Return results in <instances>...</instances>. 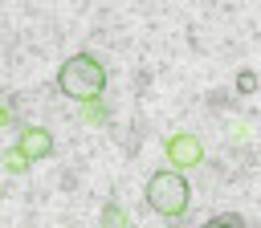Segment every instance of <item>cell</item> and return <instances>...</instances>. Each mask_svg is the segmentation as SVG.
I'll return each instance as SVG.
<instances>
[{"mask_svg":"<svg viewBox=\"0 0 261 228\" xmlns=\"http://www.w3.org/2000/svg\"><path fill=\"white\" fill-rule=\"evenodd\" d=\"M253 90H257V73L253 69H241L237 73V94H253Z\"/></svg>","mask_w":261,"mask_h":228,"instance_id":"52a82bcc","label":"cell"},{"mask_svg":"<svg viewBox=\"0 0 261 228\" xmlns=\"http://www.w3.org/2000/svg\"><path fill=\"white\" fill-rule=\"evenodd\" d=\"M200 228H245V220L228 212V216H212V220H208V224H200Z\"/></svg>","mask_w":261,"mask_h":228,"instance_id":"8992f818","label":"cell"},{"mask_svg":"<svg viewBox=\"0 0 261 228\" xmlns=\"http://www.w3.org/2000/svg\"><path fill=\"white\" fill-rule=\"evenodd\" d=\"M102 224H106V228H126L122 208H118V204H106V208H102Z\"/></svg>","mask_w":261,"mask_h":228,"instance_id":"5b68a950","label":"cell"},{"mask_svg":"<svg viewBox=\"0 0 261 228\" xmlns=\"http://www.w3.org/2000/svg\"><path fill=\"white\" fill-rule=\"evenodd\" d=\"M167 159H171L175 167H196V163L204 159V147H200L196 134H175V138L167 142Z\"/></svg>","mask_w":261,"mask_h":228,"instance_id":"277c9868","label":"cell"},{"mask_svg":"<svg viewBox=\"0 0 261 228\" xmlns=\"http://www.w3.org/2000/svg\"><path fill=\"white\" fill-rule=\"evenodd\" d=\"M16 151H20L24 159H49V155H53V134H49L45 126H24V130L16 134Z\"/></svg>","mask_w":261,"mask_h":228,"instance_id":"3957f363","label":"cell"},{"mask_svg":"<svg viewBox=\"0 0 261 228\" xmlns=\"http://www.w3.org/2000/svg\"><path fill=\"white\" fill-rule=\"evenodd\" d=\"M8 122H12V110H8V106H0V126H8Z\"/></svg>","mask_w":261,"mask_h":228,"instance_id":"ba28073f","label":"cell"},{"mask_svg":"<svg viewBox=\"0 0 261 228\" xmlns=\"http://www.w3.org/2000/svg\"><path fill=\"white\" fill-rule=\"evenodd\" d=\"M57 86H61V94L73 98V102H94V98L106 90V69H102L90 53H77V57H69V61L57 69Z\"/></svg>","mask_w":261,"mask_h":228,"instance_id":"6da1fadb","label":"cell"},{"mask_svg":"<svg viewBox=\"0 0 261 228\" xmlns=\"http://www.w3.org/2000/svg\"><path fill=\"white\" fill-rule=\"evenodd\" d=\"M147 208L159 212V216H184L188 212V200H192V187L184 179V171L167 167V171H155L147 179Z\"/></svg>","mask_w":261,"mask_h":228,"instance_id":"7a4b0ae2","label":"cell"}]
</instances>
